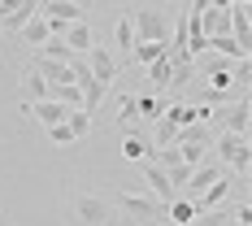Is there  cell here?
<instances>
[{
	"label": "cell",
	"mask_w": 252,
	"mask_h": 226,
	"mask_svg": "<svg viewBox=\"0 0 252 226\" xmlns=\"http://www.w3.org/2000/svg\"><path fill=\"white\" fill-rule=\"evenodd\" d=\"M191 226H226V209H218V213H196Z\"/></svg>",
	"instance_id": "obj_27"
},
{
	"label": "cell",
	"mask_w": 252,
	"mask_h": 226,
	"mask_svg": "<svg viewBox=\"0 0 252 226\" xmlns=\"http://www.w3.org/2000/svg\"><path fill=\"white\" fill-rule=\"evenodd\" d=\"M109 96H113V87H104V83H87V87H83V113L92 118V113H96Z\"/></svg>",
	"instance_id": "obj_20"
},
{
	"label": "cell",
	"mask_w": 252,
	"mask_h": 226,
	"mask_svg": "<svg viewBox=\"0 0 252 226\" xmlns=\"http://www.w3.org/2000/svg\"><path fill=\"white\" fill-rule=\"evenodd\" d=\"M161 57H165V44H135V52H130V61H139V65H152Z\"/></svg>",
	"instance_id": "obj_24"
},
{
	"label": "cell",
	"mask_w": 252,
	"mask_h": 226,
	"mask_svg": "<svg viewBox=\"0 0 252 226\" xmlns=\"http://www.w3.org/2000/svg\"><path fill=\"white\" fill-rule=\"evenodd\" d=\"M165 218H170L174 226H191V222H196V204H187V200H170V204H165Z\"/></svg>",
	"instance_id": "obj_22"
},
{
	"label": "cell",
	"mask_w": 252,
	"mask_h": 226,
	"mask_svg": "<svg viewBox=\"0 0 252 226\" xmlns=\"http://www.w3.org/2000/svg\"><path fill=\"white\" fill-rule=\"evenodd\" d=\"M39 13V0H0V31L4 35H22V26Z\"/></svg>",
	"instance_id": "obj_7"
},
{
	"label": "cell",
	"mask_w": 252,
	"mask_h": 226,
	"mask_svg": "<svg viewBox=\"0 0 252 226\" xmlns=\"http://www.w3.org/2000/svg\"><path fill=\"white\" fill-rule=\"evenodd\" d=\"M113 204V213H122L130 226H148L157 222V218H165V204H157L152 196H139V192H118V200Z\"/></svg>",
	"instance_id": "obj_3"
},
{
	"label": "cell",
	"mask_w": 252,
	"mask_h": 226,
	"mask_svg": "<svg viewBox=\"0 0 252 226\" xmlns=\"http://www.w3.org/2000/svg\"><path fill=\"white\" fill-rule=\"evenodd\" d=\"M213 139H218V135H213V130L200 122V126H187V130H178L174 148H213Z\"/></svg>",
	"instance_id": "obj_17"
},
{
	"label": "cell",
	"mask_w": 252,
	"mask_h": 226,
	"mask_svg": "<svg viewBox=\"0 0 252 226\" xmlns=\"http://www.w3.org/2000/svg\"><path fill=\"white\" fill-rule=\"evenodd\" d=\"M118 122L130 130V126H139V118H135V96H118Z\"/></svg>",
	"instance_id": "obj_25"
},
{
	"label": "cell",
	"mask_w": 252,
	"mask_h": 226,
	"mask_svg": "<svg viewBox=\"0 0 252 226\" xmlns=\"http://www.w3.org/2000/svg\"><path fill=\"white\" fill-rule=\"evenodd\" d=\"M48 39H52V35H48V22H44V18L35 13V18H31V22L22 26V44H31V48H44Z\"/></svg>",
	"instance_id": "obj_21"
},
{
	"label": "cell",
	"mask_w": 252,
	"mask_h": 226,
	"mask_svg": "<svg viewBox=\"0 0 252 226\" xmlns=\"http://www.w3.org/2000/svg\"><path fill=\"white\" fill-rule=\"evenodd\" d=\"M74 213H78V222H87V226H109L113 222V204L104 200V196H96V192H78Z\"/></svg>",
	"instance_id": "obj_6"
},
{
	"label": "cell",
	"mask_w": 252,
	"mask_h": 226,
	"mask_svg": "<svg viewBox=\"0 0 252 226\" xmlns=\"http://www.w3.org/2000/svg\"><path fill=\"white\" fill-rule=\"evenodd\" d=\"M165 109H170V100H165V96H152V92H139V96H135V118H144V122H161V118H165Z\"/></svg>",
	"instance_id": "obj_15"
},
{
	"label": "cell",
	"mask_w": 252,
	"mask_h": 226,
	"mask_svg": "<svg viewBox=\"0 0 252 226\" xmlns=\"http://www.w3.org/2000/svg\"><path fill=\"white\" fill-rule=\"evenodd\" d=\"M170 78H174V65H170V57H161V61H152V65H148V83H152V96H161V92L170 87Z\"/></svg>",
	"instance_id": "obj_19"
},
{
	"label": "cell",
	"mask_w": 252,
	"mask_h": 226,
	"mask_svg": "<svg viewBox=\"0 0 252 226\" xmlns=\"http://www.w3.org/2000/svg\"><path fill=\"white\" fill-rule=\"evenodd\" d=\"M226 13H230V39L252 48V4L248 0H235V4H226Z\"/></svg>",
	"instance_id": "obj_11"
},
{
	"label": "cell",
	"mask_w": 252,
	"mask_h": 226,
	"mask_svg": "<svg viewBox=\"0 0 252 226\" xmlns=\"http://www.w3.org/2000/svg\"><path fill=\"white\" fill-rule=\"evenodd\" d=\"M148 226H174V222H170V218H157V222H148Z\"/></svg>",
	"instance_id": "obj_29"
},
{
	"label": "cell",
	"mask_w": 252,
	"mask_h": 226,
	"mask_svg": "<svg viewBox=\"0 0 252 226\" xmlns=\"http://www.w3.org/2000/svg\"><path fill=\"white\" fill-rule=\"evenodd\" d=\"M200 87H209V92H218V96L226 100V92L235 87V78H230V65H226V61H213V65L204 70V83H200Z\"/></svg>",
	"instance_id": "obj_16"
},
{
	"label": "cell",
	"mask_w": 252,
	"mask_h": 226,
	"mask_svg": "<svg viewBox=\"0 0 252 226\" xmlns=\"http://www.w3.org/2000/svg\"><path fill=\"white\" fill-rule=\"evenodd\" d=\"M39 18H48V22H87V4H78V0H44L39 4Z\"/></svg>",
	"instance_id": "obj_9"
},
{
	"label": "cell",
	"mask_w": 252,
	"mask_h": 226,
	"mask_svg": "<svg viewBox=\"0 0 252 226\" xmlns=\"http://www.w3.org/2000/svg\"><path fill=\"white\" fill-rule=\"evenodd\" d=\"M39 100H48V83L35 70H26L22 74V104H39Z\"/></svg>",
	"instance_id": "obj_18"
},
{
	"label": "cell",
	"mask_w": 252,
	"mask_h": 226,
	"mask_svg": "<svg viewBox=\"0 0 252 226\" xmlns=\"http://www.w3.org/2000/svg\"><path fill=\"white\" fill-rule=\"evenodd\" d=\"M61 44L74 52V57H83V52L96 44V31H92V22H74V26H65V31H61Z\"/></svg>",
	"instance_id": "obj_14"
},
{
	"label": "cell",
	"mask_w": 252,
	"mask_h": 226,
	"mask_svg": "<svg viewBox=\"0 0 252 226\" xmlns=\"http://www.w3.org/2000/svg\"><path fill=\"white\" fill-rule=\"evenodd\" d=\"M222 174H226V170H222L218 161H204V165H196V170L187 174V183H183V192H178L174 200H187V204H196V200H200V196H204V192H209V187H213V183H218Z\"/></svg>",
	"instance_id": "obj_5"
},
{
	"label": "cell",
	"mask_w": 252,
	"mask_h": 226,
	"mask_svg": "<svg viewBox=\"0 0 252 226\" xmlns=\"http://www.w3.org/2000/svg\"><path fill=\"white\" fill-rule=\"evenodd\" d=\"M235 226H252V209H248V204L235 209Z\"/></svg>",
	"instance_id": "obj_28"
},
{
	"label": "cell",
	"mask_w": 252,
	"mask_h": 226,
	"mask_svg": "<svg viewBox=\"0 0 252 226\" xmlns=\"http://www.w3.org/2000/svg\"><path fill=\"white\" fill-rule=\"evenodd\" d=\"M48 139L57 144V148H70V144H74V135L65 130V122H61V126H48Z\"/></svg>",
	"instance_id": "obj_26"
},
{
	"label": "cell",
	"mask_w": 252,
	"mask_h": 226,
	"mask_svg": "<svg viewBox=\"0 0 252 226\" xmlns=\"http://www.w3.org/2000/svg\"><path fill=\"white\" fill-rule=\"evenodd\" d=\"M248 126H252V104L248 100L209 109V130L213 135H248Z\"/></svg>",
	"instance_id": "obj_4"
},
{
	"label": "cell",
	"mask_w": 252,
	"mask_h": 226,
	"mask_svg": "<svg viewBox=\"0 0 252 226\" xmlns=\"http://www.w3.org/2000/svg\"><path fill=\"white\" fill-rule=\"evenodd\" d=\"M113 61H118V70H122L126 61H130V52H135V26H130V18H126V9L118 13V22H113Z\"/></svg>",
	"instance_id": "obj_10"
},
{
	"label": "cell",
	"mask_w": 252,
	"mask_h": 226,
	"mask_svg": "<svg viewBox=\"0 0 252 226\" xmlns=\"http://www.w3.org/2000/svg\"><path fill=\"white\" fill-rule=\"evenodd\" d=\"M230 192H235V183H230V174H222V178H218V183L200 196V200H196V213H218V209H226Z\"/></svg>",
	"instance_id": "obj_12"
},
{
	"label": "cell",
	"mask_w": 252,
	"mask_h": 226,
	"mask_svg": "<svg viewBox=\"0 0 252 226\" xmlns=\"http://www.w3.org/2000/svg\"><path fill=\"white\" fill-rule=\"evenodd\" d=\"M209 152H213L209 161H218L222 170H235V174H248V165H252V144H248V135H218Z\"/></svg>",
	"instance_id": "obj_2"
},
{
	"label": "cell",
	"mask_w": 252,
	"mask_h": 226,
	"mask_svg": "<svg viewBox=\"0 0 252 226\" xmlns=\"http://www.w3.org/2000/svg\"><path fill=\"white\" fill-rule=\"evenodd\" d=\"M126 18L135 26V44H165L170 48V31H174V13L157 9V4H130Z\"/></svg>",
	"instance_id": "obj_1"
},
{
	"label": "cell",
	"mask_w": 252,
	"mask_h": 226,
	"mask_svg": "<svg viewBox=\"0 0 252 226\" xmlns=\"http://www.w3.org/2000/svg\"><path fill=\"white\" fill-rule=\"evenodd\" d=\"M65 130L74 135V144H78V139H87V135H92V118H87L83 109H70V113H65Z\"/></svg>",
	"instance_id": "obj_23"
},
{
	"label": "cell",
	"mask_w": 252,
	"mask_h": 226,
	"mask_svg": "<svg viewBox=\"0 0 252 226\" xmlns=\"http://www.w3.org/2000/svg\"><path fill=\"white\" fill-rule=\"evenodd\" d=\"M122 157L126 161H148L152 157V144H148V126H130L122 139Z\"/></svg>",
	"instance_id": "obj_13"
},
{
	"label": "cell",
	"mask_w": 252,
	"mask_h": 226,
	"mask_svg": "<svg viewBox=\"0 0 252 226\" xmlns=\"http://www.w3.org/2000/svg\"><path fill=\"white\" fill-rule=\"evenodd\" d=\"M83 61H87V70H92L96 83L113 87V78H118V61H113V52L104 48V44H92V48L83 52Z\"/></svg>",
	"instance_id": "obj_8"
}]
</instances>
